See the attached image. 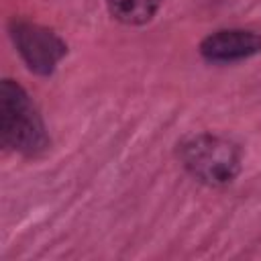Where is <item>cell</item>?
<instances>
[{
	"mask_svg": "<svg viewBox=\"0 0 261 261\" xmlns=\"http://www.w3.org/2000/svg\"><path fill=\"white\" fill-rule=\"evenodd\" d=\"M0 137L2 145L22 155H37L47 149L45 124L22 86L4 80L0 86Z\"/></svg>",
	"mask_w": 261,
	"mask_h": 261,
	"instance_id": "cell-1",
	"label": "cell"
},
{
	"mask_svg": "<svg viewBox=\"0 0 261 261\" xmlns=\"http://www.w3.org/2000/svg\"><path fill=\"white\" fill-rule=\"evenodd\" d=\"M179 159L198 181L224 186L239 175L243 153L234 141L204 133L181 143Z\"/></svg>",
	"mask_w": 261,
	"mask_h": 261,
	"instance_id": "cell-2",
	"label": "cell"
},
{
	"mask_svg": "<svg viewBox=\"0 0 261 261\" xmlns=\"http://www.w3.org/2000/svg\"><path fill=\"white\" fill-rule=\"evenodd\" d=\"M12 39L27 61V65L37 73H51L57 65V61L65 55L67 47L65 43L53 33L37 24L29 22H14L12 27Z\"/></svg>",
	"mask_w": 261,
	"mask_h": 261,
	"instance_id": "cell-3",
	"label": "cell"
},
{
	"mask_svg": "<svg viewBox=\"0 0 261 261\" xmlns=\"http://www.w3.org/2000/svg\"><path fill=\"white\" fill-rule=\"evenodd\" d=\"M204 59L214 63H230L261 53V35L247 29H224L208 35L200 43Z\"/></svg>",
	"mask_w": 261,
	"mask_h": 261,
	"instance_id": "cell-4",
	"label": "cell"
},
{
	"mask_svg": "<svg viewBox=\"0 0 261 261\" xmlns=\"http://www.w3.org/2000/svg\"><path fill=\"white\" fill-rule=\"evenodd\" d=\"M163 0H106L108 12L122 24H145L159 10Z\"/></svg>",
	"mask_w": 261,
	"mask_h": 261,
	"instance_id": "cell-5",
	"label": "cell"
}]
</instances>
